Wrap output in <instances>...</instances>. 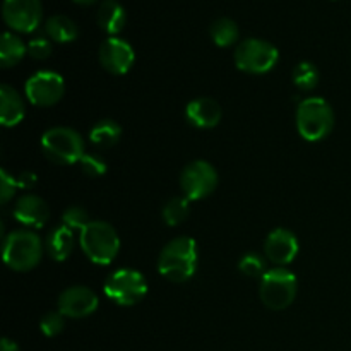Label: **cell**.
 Here are the masks:
<instances>
[{
	"mask_svg": "<svg viewBox=\"0 0 351 351\" xmlns=\"http://www.w3.org/2000/svg\"><path fill=\"white\" fill-rule=\"evenodd\" d=\"M2 16L7 26L17 33H33L43 17L41 0H3Z\"/></svg>",
	"mask_w": 351,
	"mask_h": 351,
	"instance_id": "obj_11",
	"label": "cell"
},
{
	"mask_svg": "<svg viewBox=\"0 0 351 351\" xmlns=\"http://www.w3.org/2000/svg\"><path fill=\"white\" fill-rule=\"evenodd\" d=\"M74 230L60 225L48 233L47 240H45V249L51 259L64 263L71 257L72 250H74Z\"/></svg>",
	"mask_w": 351,
	"mask_h": 351,
	"instance_id": "obj_18",
	"label": "cell"
},
{
	"mask_svg": "<svg viewBox=\"0 0 351 351\" xmlns=\"http://www.w3.org/2000/svg\"><path fill=\"white\" fill-rule=\"evenodd\" d=\"M233 60L239 71L252 75H263L273 71L280 60V51L273 43L259 38H249L237 45Z\"/></svg>",
	"mask_w": 351,
	"mask_h": 351,
	"instance_id": "obj_7",
	"label": "cell"
},
{
	"mask_svg": "<svg viewBox=\"0 0 351 351\" xmlns=\"http://www.w3.org/2000/svg\"><path fill=\"white\" fill-rule=\"evenodd\" d=\"M221 106L213 98H195L185 106V119L192 127L201 130L215 129L221 122Z\"/></svg>",
	"mask_w": 351,
	"mask_h": 351,
	"instance_id": "obj_16",
	"label": "cell"
},
{
	"mask_svg": "<svg viewBox=\"0 0 351 351\" xmlns=\"http://www.w3.org/2000/svg\"><path fill=\"white\" fill-rule=\"evenodd\" d=\"M12 216L21 225L27 226V228L40 230L47 225L48 218H50V209H48V204L40 195L26 194L17 199L16 206L12 209Z\"/></svg>",
	"mask_w": 351,
	"mask_h": 351,
	"instance_id": "obj_15",
	"label": "cell"
},
{
	"mask_svg": "<svg viewBox=\"0 0 351 351\" xmlns=\"http://www.w3.org/2000/svg\"><path fill=\"white\" fill-rule=\"evenodd\" d=\"M89 221L91 219H89L88 211L84 208H81V206H71L62 215V225L69 226L71 230H79L81 232Z\"/></svg>",
	"mask_w": 351,
	"mask_h": 351,
	"instance_id": "obj_28",
	"label": "cell"
},
{
	"mask_svg": "<svg viewBox=\"0 0 351 351\" xmlns=\"http://www.w3.org/2000/svg\"><path fill=\"white\" fill-rule=\"evenodd\" d=\"M0 351H19V346L14 341H10L9 338H3L2 345H0Z\"/></svg>",
	"mask_w": 351,
	"mask_h": 351,
	"instance_id": "obj_33",
	"label": "cell"
},
{
	"mask_svg": "<svg viewBox=\"0 0 351 351\" xmlns=\"http://www.w3.org/2000/svg\"><path fill=\"white\" fill-rule=\"evenodd\" d=\"M82 252L96 266H108L120 252V239L110 223L89 221L79 235Z\"/></svg>",
	"mask_w": 351,
	"mask_h": 351,
	"instance_id": "obj_2",
	"label": "cell"
},
{
	"mask_svg": "<svg viewBox=\"0 0 351 351\" xmlns=\"http://www.w3.org/2000/svg\"><path fill=\"white\" fill-rule=\"evenodd\" d=\"M38 184V177L33 173V171H23V173L17 177V185H19L21 189H33L34 185Z\"/></svg>",
	"mask_w": 351,
	"mask_h": 351,
	"instance_id": "obj_32",
	"label": "cell"
},
{
	"mask_svg": "<svg viewBox=\"0 0 351 351\" xmlns=\"http://www.w3.org/2000/svg\"><path fill=\"white\" fill-rule=\"evenodd\" d=\"M17 187H19L17 178L7 173V170H0V202L2 204H7L14 197Z\"/></svg>",
	"mask_w": 351,
	"mask_h": 351,
	"instance_id": "obj_31",
	"label": "cell"
},
{
	"mask_svg": "<svg viewBox=\"0 0 351 351\" xmlns=\"http://www.w3.org/2000/svg\"><path fill=\"white\" fill-rule=\"evenodd\" d=\"M218 171L211 163L195 160L189 163L180 173V189L189 201H202L209 197L218 187Z\"/></svg>",
	"mask_w": 351,
	"mask_h": 351,
	"instance_id": "obj_9",
	"label": "cell"
},
{
	"mask_svg": "<svg viewBox=\"0 0 351 351\" xmlns=\"http://www.w3.org/2000/svg\"><path fill=\"white\" fill-rule=\"evenodd\" d=\"M65 328V317L60 312H47L40 321V329L47 338L58 336Z\"/></svg>",
	"mask_w": 351,
	"mask_h": 351,
	"instance_id": "obj_29",
	"label": "cell"
},
{
	"mask_svg": "<svg viewBox=\"0 0 351 351\" xmlns=\"http://www.w3.org/2000/svg\"><path fill=\"white\" fill-rule=\"evenodd\" d=\"M27 53V45L14 33H3L0 40V64L9 69L19 64Z\"/></svg>",
	"mask_w": 351,
	"mask_h": 351,
	"instance_id": "obj_22",
	"label": "cell"
},
{
	"mask_svg": "<svg viewBox=\"0 0 351 351\" xmlns=\"http://www.w3.org/2000/svg\"><path fill=\"white\" fill-rule=\"evenodd\" d=\"M197 243L191 237H177L163 247L158 257V273L171 283H185L197 271Z\"/></svg>",
	"mask_w": 351,
	"mask_h": 351,
	"instance_id": "obj_1",
	"label": "cell"
},
{
	"mask_svg": "<svg viewBox=\"0 0 351 351\" xmlns=\"http://www.w3.org/2000/svg\"><path fill=\"white\" fill-rule=\"evenodd\" d=\"M79 167H81L82 173L88 175V177H101L106 173V161L105 158L99 156L96 153H84V156L79 161Z\"/></svg>",
	"mask_w": 351,
	"mask_h": 351,
	"instance_id": "obj_27",
	"label": "cell"
},
{
	"mask_svg": "<svg viewBox=\"0 0 351 351\" xmlns=\"http://www.w3.org/2000/svg\"><path fill=\"white\" fill-rule=\"evenodd\" d=\"M24 93L34 106H41V108L53 106L60 101L65 93L64 77L57 72L40 71L27 79Z\"/></svg>",
	"mask_w": 351,
	"mask_h": 351,
	"instance_id": "obj_10",
	"label": "cell"
},
{
	"mask_svg": "<svg viewBox=\"0 0 351 351\" xmlns=\"http://www.w3.org/2000/svg\"><path fill=\"white\" fill-rule=\"evenodd\" d=\"M293 84L297 86V89L300 91H312V89L317 88L319 84V71L315 67V64L312 62H300L297 67L293 69Z\"/></svg>",
	"mask_w": 351,
	"mask_h": 351,
	"instance_id": "obj_25",
	"label": "cell"
},
{
	"mask_svg": "<svg viewBox=\"0 0 351 351\" xmlns=\"http://www.w3.org/2000/svg\"><path fill=\"white\" fill-rule=\"evenodd\" d=\"M45 33L55 43H71L79 36V27L71 17L57 14L45 23Z\"/></svg>",
	"mask_w": 351,
	"mask_h": 351,
	"instance_id": "obj_20",
	"label": "cell"
},
{
	"mask_svg": "<svg viewBox=\"0 0 351 351\" xmlns=\"http://www.w3.org/2000/svg\"><path fill=\"white\" fill-rule=\"evenodd\" d=\"M295 123L302 139L308 143H319L332 132L335 112L326 99L311 96L298 103Z\"/></svg>",
	"mask_w": 351,
	"mask_h": 351,
	"instance_id": "obj_3",
	"label": "cell"
},
{
	"mask_svg": "<svg viewBox=\"0 0 351 351\" xmlns=\"http://www.w3.org/2000/svg\"><path fill=\"white\" fill-rule=\"evenodd\" d=\"M209 34H211V40L216 47L230 48L239 41L240 31L235 21L228 19V17H219L211 24Z\"/></svg>",
	"mask_w": 351,
	"mask_h": 351,
	"instance_id": "obj_23",
	"label": "cell"
},
{
	"mask_svg": "<svg viewBox=\"0 0 351 351\" xmlns=\"http://www.w3.org/2000/svg\"><path fill=\"white\" fill-rule=\"evenodd\" d=\"M99 64L113 75H123L132 69L136 53L129 41L119 36H108L99 47Z\"/></svg>",
	"mask_w": 351,
	"mask_h": 351,
	"instance_id": "obj_12",
	"label": "cell"
},
{
	"mask_svg": "<svg viewBox=\"0 0 351 351\" xmlns=\"http://www.w3.org/2000/svg\"><path fill=\"white\" fill-rule=\"evenodd\" d=\"M26 115V103L23 96L10 86L0 88V123L3 127H16Z\"/></svg>",
	"mask_w": 351,
	"mask_h": 351,
	"instance_id": "obj_17",
	"label": "cell"
},
{
	"mask_svg": "<svg viewBox=\"0 0 351 351\" xmlns=\"http://www.w3.org/2000/svg\"><path fill=\"white\" fill-rule=\"evenodd\" d=\"M96 21L105 33H108L110 36H115L125 27L127 12L117 0H105L98 7Z\"/></svg>",
	"mask_w": 351,
	"mask_h": 351,
	"instance_id": "obj_19",
	"label": "cell"
},
{
	"mask_svg": "<svg viewBox=\"0 0 351 351\" xmlns=\"http://www.w3.org/2000/svg\"><path fill=\"white\" fill-rule=\"evenodd\" d=\"M41 151L57 165H74L84 156V139L69 127H53L41 136Z\"/></svg>",
	"mask_w": 351,
	"mask_h": 351,
	"instance_id": "obj_6",
	"label": "cell"
},
{
	"mask_svg": "<svg viewBox=\"0 0 351 351\" xmlns=\"http://www.w3.org/2000/svg\"><path fill=\"white\" fill-rule=\"evenodd\" d=\"M298 280L287 267H273L261 278L259 297L269 311H285L297 298Z\"/></svg>",
	"mask_w": 351,
	"mask_h": 351,
	"instance_id": "obj_5",
	"label": "cell"
},
{
	"mask_svg": "<svg viewBox=\"0 0 351 351\" xmlns=\"http://www.w3.org/2000/svg\"><path fill=\"white\" fill-rule=\"evenodd\" d=\"M103 291L113 304L120 307H132L147 295V281L141 271L123 267L106 278Z\"/></svg>",
	"mask_w": 351,
	"mask_h": 351,
	"instance_id": "obj_8",
	"label": "cell"
},
{
	"mask_svg": "<svg viewBox=\"0 0 351 351\" xmlns=\"http://www.w3.org/2000/svg\"><path fill=\"white\" fill-rule=\"evenodd\" d=\"M43 257V243L38 233L16 230L3 237V263L16 273L34 269Z\"/></svg>",
	"mask_w": 351,
	"mask_h": 351,
	"instance_id": "obj_4",
	"label": "cell"
},
{
	"mask_svg": "<svg viewBox=\"0 0 351 351\" xmlns=\"http://www.w3.org/2000/svg\"><path fill=\"white\" fill-rule=\"evenodd\" d=\"M72 2L77 3V5H81V7H89V5H93V3L98 2V0H72Z\"/></svg>",
	"mask_w": 351,
	"mask_h": 351,
	"instance_id": "obj_34",
	"label": "cell"
},
{
	"mask_svg": "<svg viewBox=\"0 0 351 351\" xmlns=\"http://www.w3.org/2000/svg\"><path fill=\"white\" fill-rule=\"evenodd\" d=\"M98 295L88 287L75 285L67 288L58 297V312L69 319H84L95 314L98 308Z\"/></svg>",
	"mask_w": 351,
	"mask_h": 351,
	"instance_id": "obj_13",
	"label": "cell"
},
{
	"mask_svg": "<svg viewBox=\"0 0 351 351\" xmlns=\"http://www.w3.org/2000/svg\"><path fill=\"white\" fill-rule=\"evenodd\" d=\"M120 137H122V127L112 119L99 120L89 132V141L99 149H110L119 143Z\"/></svg>",
	"mask_w": 351,
	"mask_h": 351,
	"instance_id": "obj_21",
	"label": "cell"
},
{
	"mask_svg": "<svg viewBox=\"0 0 351 351\" xmlns=\"http://www.w3.org/2000/svg\"><path fill=\"white\" fill-rule=\"evenodd\" d=\"M239 269H240V273L245 274V276L257 278V280H261V278H263L264 274L269 271L267 269V264H266V261H264V257L261 256V254H256V252L245 254V256L240 259Z\"/></svg>",
	"mask_w": 351,
	"mask_h": 351,
	"instance_id": "obj_26",
	"label": "cell"
},
{
	"mask_svg": "<svg viewBox=\"0 0 351 351\" xmlns=\"http://www.w3.org/2000/svg\"><path fill=\"white\" fill-rule=\"evenodd\" d=\"M191 215V201L187 197H171L167 204L163 206V221L168 226H178L185 221Z\"/></svg>",
	"mask_w": 351,
	"mask_h": 351,
	"instance_id": "obj_24",
	"label": "cell"
},
{
	"mask_svg": "<svg viewBox=\"0 0 351 351\" xmlns=\"http://www.w3.org/2000/svg\"><path fill=\"white\" fill-rule=\"evenodd\" d=\"M298 250H300L298 239L287 228L273 230L264 242V256L276 264V267H285L293 263L295 257L298 256Z\"/></svg>",
	"mask_w": 351,
	"mask_h": 351,
	"instance_id": "obj_14",
	"label": "cell"
},
{
	"mask_svg": "<svg viewBox=\"0 0 351 351\" xmlns=\"http://www.w3.org/2000/svg\"><path fill=\"white\" fill-rule=\"evenodd\" d=\"M51 40L45 36H36L27 43V55L34 60H47L51 55Z\"/></svg>",
	"mask_w": 351,
	"mask_h": 351,
	"instance_id": "obj_30",
	"label": "cell"
}]
</instances>
